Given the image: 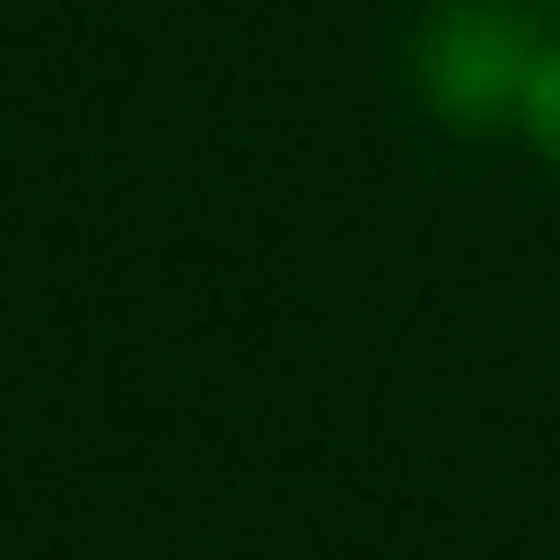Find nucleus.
Masks as SVG:
<instances>
[{
	"mask_svg": "<svg viewBox=\"0 0 560 560\" xmlns=\"http://www.w3.org/2000/svg\"><path fill=\"white\" fill-rule=\"evenodd\" d=\"M516 114H525V140L560 166V35H551V44H534L525 88H516Z\"/></svg>",
	"mask_w": 560,
	"mask_h": 560,
	"instance_id": "obj_1",
	"label": "nucleus"
}]
</instances>
